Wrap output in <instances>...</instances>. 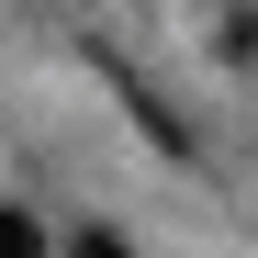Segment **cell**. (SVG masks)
<instances>
[{"label": "cell", "mask_w": 258, "mask_h": 258, "mask_svg": "<svg viewBox=\"0 0 258 258\" xmlns=\"http://www.w3.org/2000/svg\"><path fill=\"white\" fill-rule=\"evenodd\" d=\"M0 258H45V225H34L23 202H0Z\"/></svg>", "instance_id": "obj_1"}, {"label": "cell", "mask_w": 258, "mask_h": 258, "mask_svg": "<svg viewBox=\"0 0 258 258\" xmlns=\"http://www.w3.org/2000/svg\"><path fill=\"white\" fill-rule=\"evenodd\" d=\"M68 258H135V247H123L112 225H79V236H68Z\"/></svg>", "instance_id": "obj_2"}]
</instances>
